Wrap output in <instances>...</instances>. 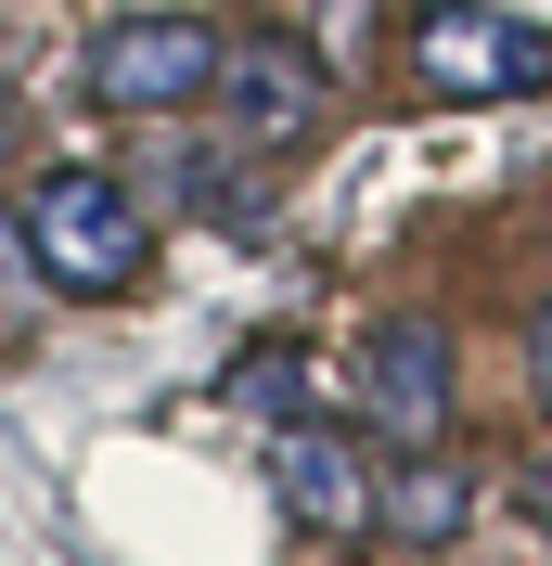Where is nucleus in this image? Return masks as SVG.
I'll use <instances>...</instances> for the list:
<instances>
[{
	"label": "nucleus",
	"instance_id": "nucleus-1",
	"mask_svg": "<svg viewBox=\"0 0 552 566\" xmlns=\"http://www.w3.org/2000/svg\"><path fill=\"white\" fill-rule=\"evenodd\" d=\"M13 232H26L39 283H65V296H129L141 258H155L129 180H104V168H39L26 193H13Z\"/></svg>",
	"mask_w": 552,
	"mask_h": 566
},
{
	"label": "nucleus",
	"instance_id": "nucleus-2",
	"mask_svg": "<svg viewBox=\"0 0 552 566\" xmlns=\"http://www.w3.org/2000/svg\"><path fill=\"white\" fill-rule=\"evenodd\" d=\"M412 77L437 104H514V91H552V39L488 0H437V13H412Z\"/></svg>",
	"mask_w": 552,
	"mask_h": 566
},
{
	"label": "nucleus",
	"instance_id": "nucleus-3",
	"mask_svg": "<svg viewBox=\"0 0 552 566\" xmlns=\"http://www.w3.org/2000/svg\"><path fill=\"white\" fill-rule=\"evenodd\" d=\"M232 39L206 27V13H129V27L91 39V104L116 116H180V104H206V77Z\"/></svg>",
	"mask_w": 552,
	"mask_h": 566
},
{
	"label": "nucleus",
	"instance_id": "nucleus-4",
	"mask_svg": "<svg viewBox=\"0 0 552 566\" xmlns=\"http://www.w3.org/2000/svg\"><path fill=\"white\" fill-rule=\"evenodd\" d=\"M347 387H360V412H373L399 451H437L449 438V335L424 310H385L373 335H360V374H347Z\"/></svg>",
	"mask_w": 552,
	"mask_h": 566
},
{
	"label": "nucleus",
	"instance_id": "nucleus-5",
	"mask_svg": "<svg viewBox=\"0 0 552 566\" xmlns=\"http://www.w3.org/2000/svg\"><path fill=\"white\" fill-rule=\"evenodd\" d=\"M206 91L232 104V129H244V142H309L321 116H335V65H321L309 39H270V27L232 39Z\"/></svg>",
	"mask_w": 552,
	"mask_h": 566
},
{
	"label": "nucleus",
	"instance_id": "nucleus-6",
	"mask_svg": "<svg viewBox=\"0 0 552 566\" xmlns=\"http://www.w3.org/2000/svg\"><path fill=\"white\" fill-rule=\"evenodd\" d=\"M270 490H283V515H296V528H335V541L373 528V463H360V438H335V424H283Z\"/></svg>",
	"mask_w": 552,
	"mask_h": 566
},
{
	"label": "nucleus",
	"instance_id": "nucleus-7",
	"mask_svg": "<svg viewBox=\"0 0 552 566\" xmlns=\"http://www.w3.org/2000/svg\"><path fill=\"white\" fill-rule=\"evenodd\" d=\"M373 528L399 541V554H449V541L476 528V476L449 451H412L399 476H373Z\"/></svg>",
	"mask_w": 552,
	"mask_h": 566
},
{
	"label": "nucleus",
	"instance_id": "nucleus-8",
	"mask_svg": "<svg viewBox=\"0 0 552 566\" xmlns=\"http://www.w3.org/2000/svg\"><path fill=\"white\" fill-rule=\"evenodd\" d=\"M155 180H168V193H180L193 219H257L244 168H232V155H206V142H168V155H155Z\"/></svg>",
	"mask_w": 552,
	"mask_h": 566
},
{
	"label": "nucleus",
	"instance_id": "nucleus-9",
	"mask_svg": "<svg viewBox=\"0 0 552 566\" xmlns=\"http://www.w3.org/2000/svg\"><path fill=\"white\" fill-rule=\"evenodd\" d=\"M309 387H321L309 348H244V360H232V399H244V412H296Z\"/></svg>",
	"mask_w": 552,
	"mask_h": 566
},
{
	"label": "nucleus",
	"instance_id": "nucleus-10",
	"mask_svg": "<svg viewBox=\"0 0 552 566\" xmlns=\"http://www.w3.org/2000/svg\"><path fill=\"white\" fill-rule=\"evenodd\" d=\"M373 27H385V0H321V13H309V52H321L335 77H360V52H373Z\"/></svg>",
	"mask_w": 552,
	"mask_h": 566
},
{
	"label": "nucleus",
	"instance_id": "nucleus-11",
	"mask_svg": "<svg viewBox=\"0 0 552 566\" xmlns=\"http://www.w3.org/2000/svg\"><path fill=\"white\" fill-rule=\"evenodd\" d=\"M527 387H540V412H552V310H540V335H527Z\"/></svg>",
	"mask_w": 552,
	"mask_h": 566
},
{
	"label": "nucleus",
	"instance_id": "nucleus-12",
	"mask_svg": "<svg viewBox=\"0 0 552 566\" xmlns=\"http://www.w3.org/2000/svg\"><path fill=\"white\" fill-rule=\"evenodd\" d=\"M527 515H540V541H552V463H540V476H527Z\"/></svg>",
	"mask_w": 552,
	"mask_h": 566
},
{
	"label": "nucleus",
	"instance_id": "nucleus-13",
	"mask_svg": "<svg viewBox=\"0 0 552 566\" xmlns=\"http://www.w3.org/2000/svg\"><path fill=\"white\" fill-rule=\"evenodd\" d=\"M13 142H26V104H13V91H0V155H13Z\"/></svg>",
	"mask_w": 552,
	"mask_h": 566
}]
</instances>
